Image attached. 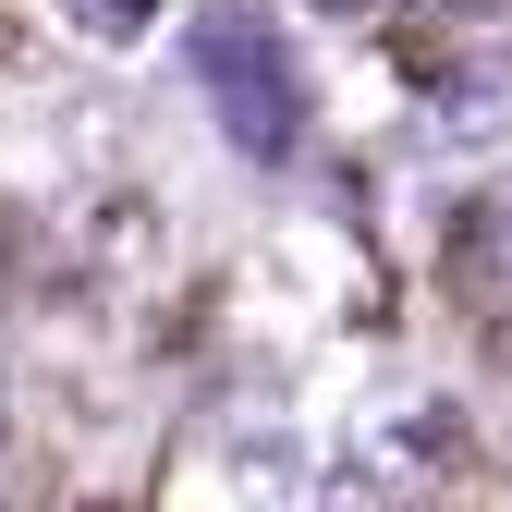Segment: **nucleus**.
<instances>
[{
    "label": "nucleus",
    "mask_w": 512,
    "mask_h": 512,
    "mask_svg": "<svg viewBox=\"0 0 512 512\" xmlns=\"http://www.w3.org/2000/svg\"><path fill=\"white\" fill-rule=\"evenodd\" d=\"M232 476H244V500H256V512H342V500H354V488H342V464H317L305 439H293V415H256Z\"/></svg>",
    "instance_id": "f03ea898"
},
{
    "label": "nucleus",
    "mask_w": 512,
    "mask_h": 512,
    "mask_svg": "<svg viewBox=\"0 0 512 512\" xmlns=\"http://www.w3.org/2000/svg\"><path fill=\"white\" fill-rule=\"evenodd\" d=\"M317 13H342V25H354V13H378V0H317Z\"/></svg>",
    "instance_id": "39448f33"
},
{
    "label": "nucleus",
    "mask_w": 512,
    "mask_h": 512,
    "mask_svg": "<svg viewBox=\"0 0 512 512\" xmlns=\"http://www.w3.org/2000/svg\"><path fill=\"white\" fill-rule=\"evenodd\" d=\"M183 86L208 98V122H220L232 159L281 171L305 147V61H293V37L256 13V0H208V13L183 25Z\"/></svg>",
    "instance_id": "f257e3e1"
},
{
    "label": "nucleus",
    "mask_w": 512,
    "mask_h": 512,
    "mask_svg": "<svg viewBox=\"0 0 512 512\" xmlns=\"http://www.w3.org/2000/svg\"><path fill=\"white\" fill-rule=\"evenodd\" d=\"M61 13H74L98 49H122V37H147V0H61Z\"/></svg>",
    "instance_id": "20e7f679"
},
{
    "label": "nucleus",
    "mask_w": 512,
    "mask_h": 512,
    "mask_svg": "<svg viewBox=\"0 0 512 512\" xmlns=\"http://www.w3.org/2000/svg\"><path fill=\"white\" fill-rule=\"evenodd\" d=\"M427 135H452V147L512 135V61H452V74L427 86Z\"/></svg>",
    "instance_id": "7ed1b4c3"
}]
</instances>
